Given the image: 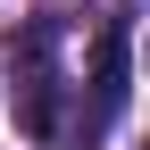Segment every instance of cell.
Segmentation results:
<instances>
[{
	"label": "cell",
	"instance_id": "cell-1",
	"mask_svg": "<svg viewBox=\"0 0 150 150\" xmlns=\"http://www.w3.org/2000/svg\"><path fill=\"white\" fill-rule=\"evenodd\" d=\"M125 92H134V33H125V25H100V33H92V108L67 125V134L75 142H100L108 125H117Z\"/></svg>",
	"mask_w": 150,
	"mask_h": 150
}]
</instances>
